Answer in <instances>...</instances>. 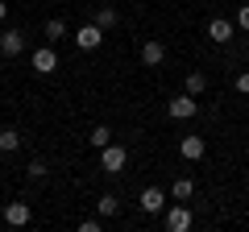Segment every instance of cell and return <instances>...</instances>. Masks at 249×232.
<instances>
[{
    "instance_id": "6da1fadb",
    "label": "cell",
    "mask_w": 249,
    "mask_h": 232,
    "mask_svg": "<svg viewBox=\"0 0 249 232\" xmlns=\"http://www.w3.org/2000/svg\"><path fill=\"white\" fill-rule=\"evenodd\" d=\"M124 162H129V149H124V145H112V141H108L104 149H100V170H108V174H121Z\"/></svg>"
},
{
    "instance_id": "7a4b0ae2",
    "label": "cell",
    "mask_w": 249,
    "mask_h": 232,
    "mask_svg": "<svg viewBox=\"0 0 249 232\" xmlns=\"http://www.w3.org/2000/svg\"><path fill=\"white\" fill-rule=\"evenodd\" d=\"M170 116H175V120H191V116L199 112V104H196V96H191V91H183V96H175L170 99V108H166Z\"/></svg>"
},
{
    "instance_id": "3957f363",
    "label": "cell",
    "mask_w": 249,
    "mask_h": 232,
    "mask_svg": "<svg viewBox=\"0 0 249 232\" xmlns=\"http://www.w3.org/2000/svg\"><path fill=\"white\" fill-rule=\"evenodd\" d=\"M29 66H34V71H37V75H50V71H54V66H58V54H54V50H50V46H37V50H34V54H29Z\"/></svg>"
},
{
    "instance_id": "277c9868",
    "label": "cell",
    "mask_w": 249,
    "mask_h": 232,
    "mask_svg": "<svg viewBox=\"0 0 249 232\" xmlns=\"http://www.w3.org/2000/svg\"><path fill=\"white\" fill-rule=\"evenodd\" d=\"M100 42H104V29H100L96 21H91V25H79V29H75V46H79V50H96Z\"/></svg>"
},
{
    "instance_id": "5b68a950",
    "label": "cell",
    "mask_w": 249,
    "mask_h": 232,
    "mask_svg": "<svg viewBox=\"0 0 249 232\" xmlns=\"http://www.w3.org/2000/svg\"><path fill=\"white\" fill-rule=\"evenodd\" d=\"M21 50H25V33H21V29H4V33H0V54H4V58H17Z\"/></svg>"
},
{
    "instance_id": "8992f818",
    "label": "cell",
    "mask_w": 249,
    "mask_h": 232,
    "mask_svg": "<svg viewBox=\"0 0 249 232\" xmlns=\"http://www.w3.org/2000/svg\"><path fill=\"white\" fill-rule=\"evenodd\" d=\"M29 220H34L29 203H4V224H9V228H25Z\"/></svg>"
},
{
    "instance_id": "52a82bcc",
    "label": "cell",
    "mask_w": 249,
    "mask_h": 232,
    "mask_svg": "<svg viewBox=\"0 0 249 232\" xmlns=\"http://www.w3.org/2000/svg\"><path fill=\"white\" fill-rule=\"evenodd\" d=\"M232 33H237V21H224V17H216V21H208V37L212 42H232Z\"/></svg>"
},
{
    "instance_id": "ba28073f",
    "label": "cell",
    "mask_w": 249,
    "mask_h": 232,
    "mask_svg": "<svg viewBox=\"0 0 249 232\" xmlns=\"http://www.w3.org/2000/svg\"><path fill=\"white\" fill-rule=\"evenodd\" d=\"M178 153H183L187 162H199L208 153V141L204 137H183V141H178Z\"/></svg>"
},
{
    "instance_id": "9c48e42d",
    "label": "cell",
    "mask_w": 249,
    "mask_h": 232,
    "mask_svg": "<svg viewBox=\"0 0 249 232\" xmlns=\"http://www.w3.org/2000/svg\"><path fill=\"white\" fill-rule=\"evenodd\" d=\"M166 228H170V232H187V228H191V212H187L183 203H175V207L166 212Z\"/></svg>"
},
{
    "instance_id": "30bf717a",
    "label": "cell",
    "mask_w": 249,
    "mask_h": 232,
    "mask_svg": "<svg viewBox=\"0 0 249 232\" xmlns=\"http://www.w3.org/2000/svg\"><path fill=\"white\" fill-rule=\"evenodd\" d=\"M162 58H166V46L162 42H142V63L145 66H162Z\"/></svg>"
},
{
    "instance_id": "8fae6325",
    "label": "cell",
    "mask_w": 249,
    "mask_h": 232,
    "mask_svg": "<svg viewBox=\"0 0 249 232\" xmlns=\"http://www.w3.org/2000/svg\"><path fill=\"white\" fill-rule=\"evenodd\" d=\"M162 207H166V195H162L158 187H145V191H142V212L154 215V212H162Z\"/></svg>"
},
{
    "instance_id": "7c38bea8",
    "label": "cell",
    "mask_w": 249,
    "mask_h": 232,
    "mask_svg": "<svg viewBox=\"0 0 249 232\" xmlns=\"http://www.w3.org/2000/svg\"><path fill=\"white\" fill-rule=\"evenodd\" d=\"M191 195H196V182H191V179H175V187H170V199H178V203H187Z\"/></svg>"
},
{
    "instance_id": "4fadbf2b",
    "label": "cell",
    "mask_w": 249,
    "mask_h": 232,
    "mask_svg": "<svg viewBox=\"0 0 249 232\" xmlns=\"http://www.w3.org/2000/svg\"><path fill=\"white\" fill-rule=\"evenodd\" d=\"M21 145V133L17 129H0V153H13Z\"/></svg>"
},
{
    "instance_id": "5bb4252c",
    "label": "cell",
    "mask_w": 249,
    "mask_h": 232,
    "mask_svg": "<svg viewBox=\"0 0 249 232\" xmlns=\"http://www.w3.org/2000/svg\"><path fill=\"white\" fill-rule=\"evenodd\" d=\"M91 21H96V25L108 33V29L116 25V9H108V4H104V9H96V17H91Z\"/></svg>"
},
{
    "instance_id": "9a60e30c",
    "label": "cell",
    "mask_w": 249,
    "mask_h": 232,
    "mask_svg": "<svg viewBox=\"0 0 249 232\" xmlns=\"http://www.w3.org/2000/svg\"><path fill=\"white\" fill-rule=\"evenodd\" d=\"M187 91H191V96H204V91H208V75L191 71V75H187Z\"/></svg>"
},
{
    "instance_id": "2e32d148",
    "label": "cell",
    "mask_w": 249,
    "mask_h": 232,
    "mask_svg": "<svg viewBox=\"0 0 249 232\" xmlns=\"http://www.w3.org/2000/svg\"><path fill=\"white\" fill-rule=\"evenodd\" d=\"M58 37H67V21H46V42H58Z\"/></svg>"
},
{
    "instance_id": "e0dca14e",
    "label": "cell",
    "mask_w": 249,
    "mask_h": 232,
    "mask_svg": "<svg viewBox=\"0 0 249 232\" xmlns=\"http://www.w3.org/2000/svg\"><path fill=\"white\" fill-rule=\"evenodd\" d=\"M88 141L96 145V149H104V145L112 141V133H108V125H96V129H91V137H88Z\"/></svg>"
},
{
    "instance_id": "ac0fdd59",
    "label": "cell",
    "mask_w": 249,
    "mask_h": 232,
    "mask_svg": "<svg viewBox=\"0 0 249 232\" xmlns=\"http://www.w3.org/2000/svg\"><path fill=\"white\" fill-rule=\"evenodd\" d=\"M100 215H104V220H108V215H116V207H121V199H116V195H104V199H100Z\"/></svg>"
},
{
    "instance_id": "d6986e66",
    "label": "cell",
    "mask_w": 249,
    "mask_h": 232,
    "mask_svg": "<svg viewBox=\"0 0 249 232\" xmlns=\"http://www.w3.org/2000/svg\"><path fill=\"white\" fill-rule=\"evenodd\" d=\"M25 174H29V179H46V162H42V158H34V162L25 166Z\"/></svg>"
},
{
    "instance_id": "ffe728a7",
    "label": "cell",
    "mask_w": 249,
    "mask_h": 232,
    "mask_svg": "<svg viewBox=\"0 0 249 232\" xmlns=\"http://www.w3.org/2000/svg\"><path fill=\"white\" fill-rule=\"evenodd\" d=\"M237 29H245V33H249V4H241V9H237Z\"/></svg>"
},
{
    "instance_id": "44dd1931",
    "label": "cell",
    "mask_w": 249,
    "mask_h": 232,
    "mask_svg": "<svg viewBox=\"0 0 249 232\" xmlns=\"http://www.w3.org/2000/svg\"><path fill=\"white\" fill-rule=\"evenodd\" d=\"M237 91H241V96H249V71L237 75Z\"/></svg>"
},
{
    "instance_id": "7402d4cb",
    "label": "cell",
    "mask_w": 249,
    "mask_h": 232,
    "mask_svg": "<svg viewBox=\"0 0 249 232\" xmlns=\"http://www.w3.org/2000/svg\"><path fill=\"white\" fill-rule=\"evenodd\" d=\"M100 228H104L100 220H83V224H79V232H100Z\"/></svg>"
},
{
    "instance_id": "603a6c76",
    "label": "cell",
    "mask_w": 249,
    "mask_h": 232,
    "mask_svg": "<svg viewBox=\"0 0 249 232\" xmlns=\"http://www.w3.org/2000/svg\"><path fill=\"white\" fill-rule=\"evenodd\" d=\"M4 17H9V4H4V0H0V21H4Z\"/></svg>"
}]
</instances>
